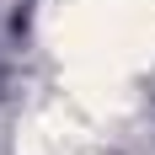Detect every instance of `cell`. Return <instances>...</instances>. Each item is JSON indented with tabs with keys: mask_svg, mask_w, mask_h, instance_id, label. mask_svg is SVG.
Instances as JSON below:
<instances>
[{
	"mask_svg": "<svg viewBox=\"0 0 155 155\" xmlns=\"http://www.w3.org/2000/svg\"><path fill=\"white\" fill-rule=\"evenodd\" d=\"M80 155H102V150H91V144H86V150H80Z\"/></svg>",
	"mask_w": 155,
	"mask_h": 155,
	"instance_id": "obj_3",
	"label": "cell"
},
{
	"mask_svg": "<svg viewBox=\"0 0 155 155\" xmlns=\"http://www.w3.org/2000/svg\"><path fill=\"white\" fill-rule=\"evenodd\" d=\"M80 150H86V134L64 118H32L16 134V155H80Z\"/></svg>",
	"mask_w": 155,
	"mask_h": 155,
	"instance_id": "obj_2",
	"label": "cell"
},
{
	"mask_svg": "<svg viewBox=\"0 0 155 155\" xmlns=\"http://www.w3.org/2000/svg\"><path fill=\"white\" fill-rule=\"evenodd\" d=\"M48 43L70 75H134L155 64V0H48Z\"/></svg>",
	"mask_w": 155,
	"mask_h": 155,
	"instance_id": "obj_1",
	"label": "cell"
}]
</instances>
